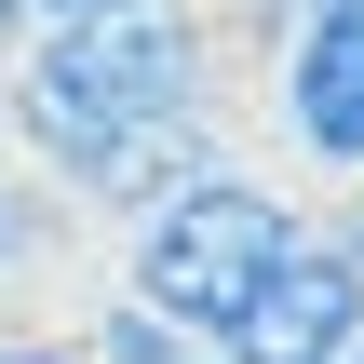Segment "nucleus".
Instances as JSON below:
<instances>
[{"mask_svg":"<svg viewBox=\"0 0 364 364\" xmlns=\"http://www.w3.org/2000/svg\"><path fill=\"white\" fill-rule=\"evenodd\" d=\"M81 364H216V338L176 324V311H149V297H108L95 338H81Z\"/></svg>","mask_w":364,"mask_h":364,"instance_id":"39448f33","label":"nucleus"},{"mask_svg":"<svg viewBox=\"0 0 364 364\" xmlns=\"http://www.w3.org/2000/svg\"><path fill=\"white\" fill-rule=\"evenodd\" d=\"M216 14H230V41H257V27H270L284 0H216Z\"/></svg>","mask_w":364,"mask_h":364,"instance_id":"1a4fd4ad","label":"nucleus"},{"mask_svg":"<svg viewBox=\"0 0 364 364\" xmlns=\"http://www.w3.org/2000/svg\"><path fill=\"white\" fill-rule=\"evenodd\" d=\"M14 27H27V0H0V41H14Z\"/></svg>","mask_w":364,"mask_h":364,"instance_id":"9d476101","label":"nucleus"},{"mask_svg":"<svg viewBox=\"0 0 364 364\" xmlns=\"http://www.w3.org/2000/svg\"><path fill=\"white\" fill-rule=\"evenodd\" d=\"M297 216H311V203H297L284 176H257L243 149H203L189 176H162V189L122 216V297H149V311H176V324L216 338V311L284 257Z\"/></svg>","mask_w":364,"mask_h":364,"instance_id":"f03ea898","label":"nucleus"},{"mask_svg":"<svg viewBox=\"0 0 364 364\" xmlns=\"http://www.w3.org/2000/svg\"><path fill=\"white\" fill-rule=\"evenodd\" d=\"M257 122L284 162L311 176H364V0H284L257 27Z\"/></svg>","mask_w":364,"mask_h":364,"instance_id":"7ed1b4c3","label":"nucleus"},{"mask_svg":"<svg viewBox=\"0 0 364 364\" xmlns=\"http://www.w3.org/2000/svg\"><path fill=\"white\" fill-rule=\"evenodd\" d=\"M338 364H364V338H351V351H338Z\"/></svg>","mask_w":364,"mask_h":364,"instance_id":"f8f14e48","label":"nucleus"},{"mask_svg":"<svg viewBox=\"0 0 364 364\" xmlns=\"http://www.w3.org/2000/svg\"><path fill=\"white\" fill-rule=\"evenodd\" d=\"M41 257H54V216H41L27 189H0V284H14V270H41Z\"/></svg>","mask_w":364,"mask_h":364,"instance_id":"423d86ee","label":"nucleus"},{"mask_svg":"<svg viewBox=\"0 0 364 364\" xmlns=\"http://www.w3.org/2000/svg\"><path fill=\"white\" fill-rule=\"evenodd\" d=\"M81 14H122V0H27V27H81Z\"/></svg>","mask_w":364,"mask_h":364,"instance_id":"6e6552de","label":"nucleus"},{"mask_svg":"<svg viewBox=\"0 0 364 364\" xmlns=\"http://www.w3.org/2000/svg\"><path fill=\"white\" fill-rule=\"evenodd\" d=\"M230 14L216 0H122L81 27H14L0 135L95 216H135L162 176L230 149Z\"/></svg>","mask_w":364,"mask_h":364,"instance_id":"f257e3e1","label":"nucleus"},{"mask_svg":"<svg viewBox=\"0 0 364 364\" xmlns=\"http://www.w3.org/2000/svg\"><path fill=\"white\" fill-rule=\"evenodd\" d=\"M351 243H364V176H351Z\"/></svg>","mask_w":364,"mask_h":364,"instance_id":"9b49d317","label":"nucleus"},{"mask_svg":"<svg viewBox=\"0 0 364 364\" xmlns=\"http://www.w3.org/2000/svg\"><path fill=\"white\" fill-rule=\"evenodd\" d=\"M0 54H14V41H0Z\"/></svg>","mask_w":364,"mask_h":364,"instance_id":"ddd939ff","label":"nucleus"},{"mask_svg":"<svg viewBox=\"0 0 364 364\" xmlns=\"http://www.w3.org/2000/svg\"><path fill=\"white\" fill-rule=\"evenodd\" d=\"M0 364H81V338H14L0 324Z\"/></svg>","mask_w":364,"mask_h":364,"instance_id":"0eeeda50","label":"nucleus"},{"mask_svg":"<svg viewBox=\"0 0 364 364\" xmlns=\"http://www.w3.org/2000/svg\"><path fill=\"white\" fill-rule=\"evenodd\" d=\"M364 338V243L351 216H297L284 257L216 311V364H338Z\"/></svg>","mask_w":364,"mask_h":364,"instance_id":"20e7f679","label":"nucleus"}]
</instances>
